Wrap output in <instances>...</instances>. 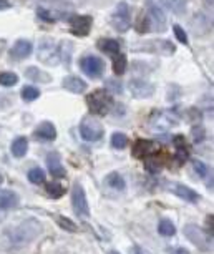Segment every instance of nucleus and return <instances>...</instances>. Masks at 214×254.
Here are the masks:
<instances>
[{
	"mask_svg": "<svg viewBox=\"0 0 214 254\" xmlns=\"http://www.w3.org/2000/svg\"><path fill=\"white\" fill-rule=\"evenodd\" d=\"M42 233V224L37 220L30 218V220H23L22 222H18L17 226H12L5 231V236L9 239L10 244L14 246H25L30 244L33 239H37Z\"/></svg>",
	"mask_w": 214,
	"mask_h": 254,
	"instance_id": "nucleus-1",
	"label": "nucleus"
},
{
	"mask_svg": "<svg viewBox=\"0 0 214 254\" xmlns=\"http://www.w3.org/2000/svg\"><path fill=\"white\" fill-rule=\"evenodd\" d=\"M87 103L93 115L103 116L110 113L111 107H113V98L107 90H96V92H93L92 95H88Z\"/></svg>",
	"mask_w": 214,
	"mask_h": 254,
	"instance_id": "nucleus-2",
	"label": "nucleus"
},
{
	"mask_svg": "<svg viewBox=\"0 0 214 254\" xmlns=\"http://www.w3.org/2000/svg\"><path fill=\"white\" fill-rule=\"evenodd\" d=\"M145 7H146V18L150 20L153 30L154 32L163 33L166 29H168L166 15H165V12H163V9L154 2V0H145Z\"/></svg>",
	"mask_w": 214,
	"mask_h": 254,
	"instance_id": "nucleus-3",
	"label": "nucleus"
},
{
	"mask_svg": "<svg viewBox=\"0 0 214 254\" xmlns=\"http://www.w3.org/2000/svg\"><path fill=\"white\" fill-rule=\"evenodd\" d=\"M184 236L188 238L194 246H198V248L204 253H208L213 246V238L196 224H186L184 226Z\"/></svg>",
	"mask_w": 214,
	"mask_h": 254,
	"instance_id": "nucleus-4",
	"label": "nucleus"
},
{
	"mask_svg": "<svg viewBox=\"0 0 214 254\" xmlns=\"http://www.w3.org/2000/svg\"><path fill=\"white\" fill-rule=\"evenodd\" d=\"M80 135L85 142H98L103 136V127L95 116H87L80 123Z\"/></svg>",
	"mask_w": 214,
	"mask_h": 254,
	"instance_id": "nucleus-5",
	"label": "nucleus"
},
{
	"mask_svg": "<svg viewBox=\"0 0 214 254\" xmlns=\"http://www.w3.org/2000/svg\"><path fill=\"white\" fill-rule=\"evenodd\" d=\"M111 25L115 30L118 32H126L131 27V12H130V5L126 2H122L116 5V10L111 17Z\"/></svg>",
	"mask_w": 214,
	"mask_h": 254,
	"instance_id": "nucleus-6",
	"label": "nucleus"
},
{
	"mask_svg": "<svg viewBox=\"0 0 214 254\" xmlns=\"http://www.w3.org/2000/svg\"><path fill=\"white\" fill-rule=\"evenodd\" d=\"M37 57L38 60L44 62L46 65H57L60 62V50H58V47L52 40H42L38 44Z\"/></svg>",
	"mask_w": 214,
	"mask_h": 254,
	"instance_id": "nucleus-7",
	"label": "nucleus"
},
{
	"mask_svg": "<svg viewBox=\"0 0 214 254\" xmlns=\"http://www.w3.org/2000/svg\"><path fill=\"white\" fill-rule=\"evenodd\" d=\"M72 205H73V209H75V213L78 214V216H88V214H90V206H88L87 194H85L83 186H81L78 181L73 183Z\"/></svg>",
	"mask_w": 214,
	"mask_h": 254,
	"instance_id": "nucleus-8",
	"label": "nucleus"
},
{
	"mask_svg": "<svg viewBox=\"0 0 214 254\" xmlns=\"http://www.w3.org/2000/svg\"><path fill=\"white\" fill-rule=\"evenodd\" d=\"M80 66L90 78H100V75H102L103 70H105L103 60L98 57H95V55L83 57L80 60Z\"/></svg>",
	"mask_w": 214,
	"mask_h": 254,
	"instance_id": "nucleus-9",
	"label": "nucleus"
},
{
	"mask_svg": "<svg viewBox=\"0 0 214 254\" xmlns=\"http://www.w3.org/2000/svg\"><path fill=\"white\" fill-rule=\"evenodd\" d=\"M130 93L135 98H150L154 93V87L143 78H133L130 81Z\"/></svg>",
	"mask_w": 214,
	"mask_h": 254,
	"instance_id": "nucleus-10",
	"label": "nucleus"
},
{
	"mask_svg": "<svg viewBox=\"0 0 214 254\" xmlns=\"http://www.w3.org/2000/svg\"><path fill=\"white\" fill-rule=\"evenodd\" d=\"M92 17H88V15H76L70 20V30L73 35L87 37L92 30Z\"/></svg>",
	"mask_w": 214,
	"mask_h": 254,
	"instance_id": "nucleus-11",
	"label": "nucleus"
},
{
	"mask_svg": "<svg viewBox=\"0 0 214 254\" xmlns=\"http://www.w3.org/2000/svg\"><path fill=\"white\" fill-rule=\"evenodd\" d=\"M32 48L33 47L29 40H17L10 48V57L15 58V60H23V58L30 57Z\"/></svg>",
	"mask_w": 214,
	"mask_h": 254,
	"instance_id": "nucleus-12",
	"label": "nucleus"
},
{
	"mask_svg": "<svg viewBox=\"0 0 214 254\" xmlns=\"http://www.w3.org/2000/svg\"><path fill=\"white\" fill-rule=\"evenodd\" d=\"M156 151V144L153 142H148V140H138L133 146V155L136 158H146V156H151Z\"/></svg>",
	"mask_w": 214,
	"mask_h": 254,
	"instance_id": "nucleus-13",
	"label": "nucleus"
},
{
	"mask_svg": "<svg viewBox=\"0 0 214 254\" xmlns=\"http://www.w3.org/2000/svg\"><path fill=\"white\" fill-rule=\"evenodd\" d=\"M46 165H48V171L52 176L55 178H63L65 176V168L60 161V156L57 153H50L46 158Z\"/></svg>",
	"mask_w": 214,
	"mask_h": 254,
	"instance_id": "nucleus-14",
	"label": "nucleus"
},
{
	"mask_svg": "<svg viewBox=\"0 0 214 254\" xmlns=\"http://www.w3.org/2000/svg\"><path fill=\"white\" fill-rule=\"evenodd\" d=\"M61 85H63L65 90H68V92H72V93H83L85 90H87V83H85L81 78L73 77V75L63 78Z\"/></svg>",
	"mask_w": 214,
	"mask_h": 254,
	"instance_id": "nucleus-15",
	"label": "nucleus"
},
{
	"mask_svg": "<svg viewBox=\"0 0 214 254\" xmlns=\"http://www.w3.org/2000/svg\"><path fill=\"white\" fill-rule=\"evenodd\" d=\"M35 136L44 140V142H52V140L57 138V130L50 122H44V123L38 125L37 131H35Z\"/></svg>",
	"mask_w": 214,
	"mask_h": 254,
	"instance_id": "nucleus-16",
	"label": "nucleus"
},
{
	"mask_svg": "<svg viewBox=\"0 0 214 254\" xmlns=\"http://www.w3.org/2000/svg\"><path fill=\"white\" fill-rule=\"evenodd\" d=\"M0 206L3 209H14L18 206V196L10 190H0Z\"/></svg>",
	"mask_w": 214,
	"mask_h": 254,
	"instance_id": "nucleus-17",
	"label": "nucleus"
},
{
	"mask_svg": "<svg viewBox=\"0 0 214 254\" xmlns=\"http://www.w3.org/2000/svg\"><path fill=\"white\" fill-rule=\"evenodd\" d=\"M173 191H174V194H178V196H180L181 199H184V201H189V203L199 201V194H198L194 190L184 186V185H174Z\"/></svg>",
	"mask_w": 214,
	"mask_h": 254,
	"instance_id": "nucleus-18",
	"label": "nucleus"
},
{
	"mask_svg": "<svg viewBox=\"0 0 214 254\" xmlns=\"http://www.w3.org/2000/svg\"><path fill=\"white\" fill-rule=\"evenodd\" d=\"M12 155L15 158H22V156L27 155V150H29V140L25 136H18L12 142Z\"/></svg>",
	"mask_w": 214,
	"mask_h": 254,
	"instance_id": "nucleus-19",
	"label": "nucleus"
},
{
	"mask_svg": "<svg viewBox=\"0 0 214 254\" xmlns=\"http://www.w3.org/2000/svg\"><path fill=\"white\" fill-rule=\"evenodd\" d=\"M25 75H27V78H30V80L40 81V83H48V81L52 80V77H50L48 73L38 70L37 66H29V68L25 70Z\"/></svg>",
	"mask_w": 214,
	"mask_h": 254,
	"instance_id": "nucleus-20",
	"label": "nucleus"
},
{
	"mask_svg": "<svg viewBox=\"0 0 214 254\" xmlns=\"http://www.w3.org/2000/svg\"><path fill=\"white\" fill-rule=\"evenodd\" d=\"M98 48L105 53H110V55H118L120 53V44L113 38H103L98 42Z\"/></svg>",
	"mask_w": 214,
	"mask_h": 254,
	"instance_id": "nucleus-21",
	"label": "nucleus"
},
{
	"mask_svg": "<svg viewBox=\"0 0 214 254\" xmlns=\"http://www.w3.org/2000/svg\"><path fill=\"white\" fill-rule=\"evenodd\" d=\"M105 181H107V185L110 186V188H113V190H118V191L124 190V179H123L122 175L116 173V171H113V173L108 175Z\"/></svg>",
	"mask_w": 214,
	"mask_h": 254,
	"instance_id": "nucleus-22",
	"label": "nucleus"
},
{
	"mask_svg": "<svg viewBox=\"0 0 214 254\" xmlns=\"http://www.w3.org/2000/svg\"><path fill=\"white\" fill-rule=\"evenodd\" d=\"M37 15L42 18V20H45V22H57L60 17H63V15L58 14V12L50 10V9H44V7H40V9H37Z\"/></svg>",
	"mask_w": 214,
	"mask_h": 254,
	"instance_id": "nucleus-23",
	"label": "nucleus"
},
{
	"mask_svg": "<svg viewBox=\"0 0 214 254\" xmlns=\"http://www.w3.org/2000/svg\"><path fill=\"white\" fill-rule=\"evenodd\" d=\"M126 57L122 55V53H118V55H115V60H113V72H115L116 77L123 75L124 72H126Z\"/></svg>",
	"mask_w": 214,
	"mask_h": 254,
	"instance_id": "nucleus-24",
	"label": "nucleus"
},
{
	"mask_svg": "<svg viewBox=\"0 0 214 254\" xmlns=\"http://www.w3.org/2000/svg\"><path fill=\"white\" fill-rule=\"evenodd\" d=\"M158 231L161 236H174L176 234V226L169 220H161L158 224Z\"/></svg>",
	"mask_w": 214,
	"mask_h": 254,
	"instance_id": "nucleus-25",
	"label": "nucleus"
},
{
	"mask_svg": "<svg viewBox=\"0 0 214 254\" xmlns=\"http://www.w3.org/2000/svg\"><path fill=\"white\" fill-rule=\"evenodd\" d=\"M128 136L126 135H123V133H113L111 135V144H113V148H116V150H123V148H126L128 146Z\"/></svg>",
	"mask_w": 214,
	"mask_h": 254,
	"instance_id": "nucleus-26",
	"label": "nucleus"
},
{
	"mask_svg": "<svg viewBox=\"0 0 214 254\" xmlns=\"http://www.w3.org/2000/svg\"><path fill=\"white\" fill-rule=\"evenodd\" d=\"M46 191L50 193V196L52 198H61V194L65 193V190H63V186H61V183L60 181H50V183H46Z\"/></svg>",
	"mask_w": 214,
	"mask_h": 254,
	"instance_id": "nucleus-27",
	"label": "nucleus"
},
{
	"mask_svg": "<svg viewBox=\"0 0 214 254\" xmlns=\"http://www.w3.org/2000/svg\"><path fill=\"white\" fill-rule=\"evenodd\" d=\"M168 7L174 12L176 15H183L186 12V5H188V0H166Z\"/></svg>",
	"mask_w": 214,
	"mask_h": 254,
	"instance_id": "nucleus-28",
	"label": "nucleus"
},
{
	"mask_svg": "<svg viewBox=\"0 0 214 254\" xmlns=\"http://www.w3.org/2000/svg\"><path fill=\"white\" fill-rule=\"evenodd\" d=\"M29 179L33 183V185H42L45 181V173L42 168H33V170L29 171Z\"/></svg>",
	"mask_w": 214,
	"mask_h": 254,
	"instance_id": "nucleus-29",
	"label": "nucleus"
},
{
	"mask_svg": "<svg viewBox=\"0 0 214 254\" xmlns=\"http://www.w3.org/2000/svg\"><path fill=\"white\" fill-rule=\"evenodd\" d=\"M40 96V90L35 87H23L22 88V98L25 101H33Z\"/></svg>",
	"mask_w": 214,
	"mask_h": 254,
	"instance_id": "nucleus-30",
	"label": "nucleus"
},
{
	"mask_svg": "<svg viewBox=\"0 0 214 254\" xmlns=\"http://www.w3.org/2000/svg\"><path fill=\"white\" fill-rule=\"evenodd\" d=\"M18 81V77L15 73H10V72H5V73H0V85L3 87H12Z\"/></svg>",
	"mask_w": 214,
	"mask_h": 254,
	"instance_id": "nucleus-31",
	"label": "nucleus"
},
{
	"mask_svg": "<svg viewBox=\"0 0 214 254\" xmlns=\"http://www.w3.org/2000/svg\"><path fill=\"white\" fill-rule=\"evenodd\" d=\"M145 166L150 173H158L161 170V163L158 161L156 156H146V161H145Z\"/></svg>",
	"mask_w": 214,
	"mask_h": 254,
	"instance_id": "nucleus-32",
	"label": "nucleus"
},
{
	"mask_svg": "<svg viewBox=\"0 0 214 254\" xmlns=\"http://www.w3.org/2000/svg\"><path fill=\"white\" fill-rule=\"evenodd\" d=\"M57 221H58V224H60L63 229H67V231H72L73 233V231H76V229H78V228H76L75 222H73L72 220H68V218H65V216H58Z\"/></svg>",
	"mask_w": 214,
	"mask_h": 254,
	"instance_id": "nucleus-33",
	"label": "nucleus"
},
{
	"mask_svg": "<svg viewBox=\"0 0 214 254\" xmlns=\"http://www.w3.org/2000/svg\"><path fill=\"white\" fill-rule=\"evenodd\" d=\"M193 168H194V171L198 173V176H201V178L208 176L209 170H208V166H206L203 161H199V159H194V161H193Z\"/></svg>",
	"mask_w": 214,
	"mask_h": 254,
	"instance_id": "nucleus-34",
	"label": "nucleus"
},
{
	"mask_svg": "<svg viewBox=\"0 0 214 254\" xmlns=\"http://www.w3.org/2000/svg\"><path fill=\"white\" fill-rule=\"evenodd\" d=\"M105 88L111 90V92H115V93H122L123 92L122 83L118 81V78H108V80L105 81Z\"/></svg>",
	"mask_w": 214,
	"mask_h": 254,
	"instance_id": "nucleus-35",
	"label": "nucleus"
},
{
	"mask_svg": "<svg viewBox=\"0 0 214 254\" xmlns=\"http://www.w3.org/2000/svg\"><path fill=\"white\" fill-rule=\"evenodd\" d=\"M173 30H174V35H176V38L181 42V44H184V45H188V44H189L188 35H186V32L181 29L180 25H174V27H173Z\"/></svg>",
	"mask_w": 214,
	"mask_h": 254,
	"instance_id": "nucleus-36",
	"label": "nucleus"
},
{
	"mask_svg": "<svg viewBox=\"0 0 214 254\" xmlns=\"http://www.w3.org/2000/svg\"><path fill=\"white\" fill-rule=\"evenodd\" d=\"M191 136L196 143H201L204 140V128L203 127H194L191 130Z\"/></svg>",
	"mask_w": 214,
	"mask_h": 254,
	"instance_id": "nucleus-37",
	"label": "nucleus"
},
{
	"mask_svg": "<svg viewBox=\"0 0 214 254\" xmlns=\"http://www.w3.org/2000/svg\"><path fill=\"white\" fill-rule=\"evenodd\" d=\"M169 254H189V251L184 248H181V246H174V248L169 249Z\"/></svg>",
	"mask_w": 214,
	"mask_h": 254,
	"instance_id": "nucleus-38",
	"label": "nucleus"
},
{
	"mask_svg": "<svg viewBox=\"0 0 214 254\" xmlns=\"http://www.w3.org/2000/svg\"><path fill=\"white\" fill-rule=\"evenodd\" d=\"M208 234L213 238V214L211 216H208Z\"/></svg>",
	"mask_w": 214,
	"mask_h": 254,
	"instance_id": "nucleus-39",
	"label": "nucleus"
},
{
	"mask_svg": "<svg viewBox=\"0 0 214 254\" xmlns=\"http://www.w3.org/2000/svg\"><path fill=\"white\" fill-rule=\"evenodd\" d=\"M7 9H10L9 0H0V10H7Z\"/></svg>",
	"mask_w": 214,
	"mask_h": 254,
	"instance_id": "nucleus-40",
	"label": "nucleus"
},
{
	"mask_svg": "<svg viewBox=\"0 0 214 254\" xmlns=\"http://www.w3.org/2000/svg\"><path fill=\"white\" fill-rule=\"evenodd\" d=\"M5 216H7V209H3L2 206H0V221L5 220Z\"/></svg>",
	"mask_w": 214,
	"mask_h": 254,
	"instance_id": "nucleus-41",
	"label": "nucleus"
},
{
	"mask_svg": "<svg viewBox=\"0 0 214 254\" xmlns=\"http://www.w3.org/2000/svg\"><path fill=\"white\" fill-rule=\"evenodd\" d=\"M133 254H145V253L141 251V248H138V246H135V248H133Z\"/></svg>",
	"mask_w": 214,
	"mask_h": 254,
	"instance_id": "nucleus-42",
	"label": "nucleus"
},
{
	"mask_svg": "<svg viewBox=\"0 0 214 254\" xmlns=\"http://www.w3.org/2000/svg\"><path fill=\"white\" fill-rule=\"evenodd\" d=\"M108 254H120V253H118V251H110Z\"/></svg>",
	"mask_w": 214,
	"mask_h": 254,
	"instance_id": "nucleus-43",
	"label": "nucleus"
},
{
	"mask_svg": "<svg viewBox=\"0 0 214 254\" xmlns=\"http://www.w3.org/2000/svg\"><path fill=\"white\" fill-rule=\"evenodd\" d=\"M2 181H3V176H2V175H0V185H2Z\"/></svg>",
	"mask_w": 214,
	"mask_h": 254,
	"instance_id": "nucleus-44",
	"label": "nucleus"
}]
</instances>
